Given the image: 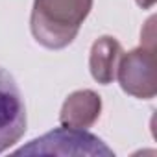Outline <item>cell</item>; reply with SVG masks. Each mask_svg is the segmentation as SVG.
<instances>
[{
    "label": "cell",
    "instance_id": "6da1fadb",
    "mask_svg": "<svg viewBox=\"0 0 157 157\" xmlns=\"http://www.w3.org/2000/svg\"><path fill=\"white\" fill-rule=\"evenodd\" d=\"M93 0H33L30 30L33 39L48 48H67L89 17Z\"/></svg>",
    "mask_w": 157,
    "mask_h": 157
},
{
    "label": "cell",
    "instance_id": "7a4b0ae2",
    "mask_svg": "<svg viewBox=\"0 0 157 157\" xmlns=\"http://www.w3.org/2000/svg\"><path fill=\"white\" fill-rule=\"evenodd\" d=\"M155 19L151 17L146 22L144 32L140 33V46L133 48L128 54H122L117 78L124 93L139 100H150L157 93V56H155Z\"/></svg>",
    "mask_w": 157,
    "mask_h": 157
},
{
    "label": "cell",
    "instance_id": "3957f363",
    "mask_svg": "<svg viewBox=\"0 0 157 157\" xmlns=\"http://www.w3.org/2000/svg\"><path fill=\"white\" fill-rule=\"evenodd\" d=\"M15 155H115L96 135L80 128H57L19 148Z\"/></svg>",
    "mask_w": 157,
    "mask_h": 157
},
{
    "label": "cell",
    "instance_id": "277c9868",
    "mask_svg": "<svg viewBox=\"0 0 157 157\" xmlns=\"http://www.w3.org/2000/svg\"><path fill=\"white\" fill-rule=\"evenodd\" d=\"M26 133V107L13 76L0 67V153L15 146Z\"/></svg>",
    "mask_w": 157,
    "mask_h": 157
},
{
    "label": "cell",
    "instance_id": "5b68a950",
    "mask_svg": "<svg viewBox=\"0 0 157 157\" xmlns=\"http://www.w3.org/2000/svg\"><path fill=\"white\" fill-rule=\"evenodd\" d=\"M100 113H102V98L94 91L91 89L74 91L63 102L59 113V124L65 128L87 129L100 118Z\"/></svg>",
    "mask_w": 157,
    "mask_h": 157
},
{
    "label": "cell",
    "instance_id": "8992f818",
    "mask_svg": "<svg viewBox=\"0 0 157 157\" xmlns=\"http://www.w3.org/2000/svg\"><path fill=\"white\" fill-rule=\"evenodd\" d=\"M122 54H124L122 44L115 37L111 35L98 37L93 43L91 56H89L91 76L102 85L113 83L117 80V68H118Z\"/></svg>",
    "mask_w": 157,
    "mask_h": 157
},
{
    "label": "cell",
    "instance_id": "52a82bcc",
    "mask_svg": "<svg viewBox=\"0 0 157 157\" xmlns=\"http://www.w3.org/2000/svg\"><path fill=\"white\" fill-rule=\"evenodd\" d=\"M135 2H137L142 10H150V8L155 4V0H135Z\"/></svg>",
    "mask_w": 157,
    "mask_h": 157
}]
</instances>
